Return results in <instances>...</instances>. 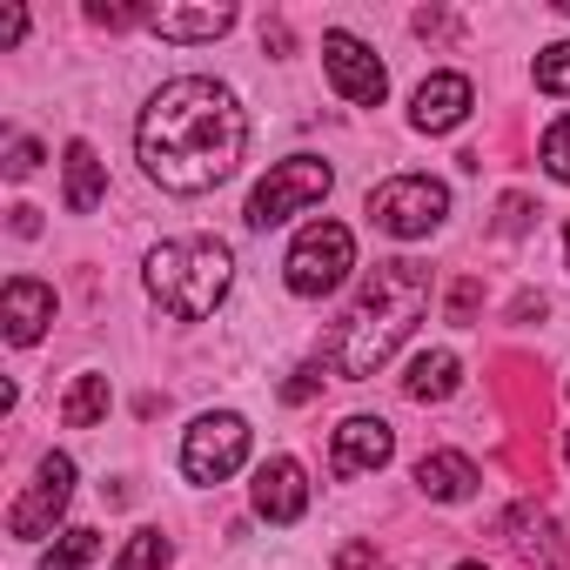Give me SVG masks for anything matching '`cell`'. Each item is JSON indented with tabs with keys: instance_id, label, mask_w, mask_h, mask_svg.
I'll return each instance as SVG.
<instances>
[{
	"instance_id": "1",
	"label": "cell",
	"mask_w": 570,
	"mask_h": 570,
	"mask_svg": "<svg viewBox=\"0 0 570 570\" xmlns=\"http://www.w3.org/2000/svg\"><path fill=\"white\" fill-rule=\"evenodd\" d=\"M242 148H248V115L208 75L161 81L148 95L141 121H135V155L148 168V181L168 188V195H208V188H222L242 168Z\"/></svg>"
},
{
	"instance_id": "2",
	"label": "cell",
	"mask_w": 570,
	"mask_h": 570,
	"mask_svg": "<svg viewBox=\"0 0 570 570\" xmlns=\"http://www.w3.org/2000/svg\"><path fill=\"white\" fill-rule=\"evenodd\" d=\"M423 316H430V268H416L403 255L396 262H376L370 282H363V296L350 303V316L330 336V370L343 383H370L410 343V330Z\"/></svg>"
},
{
	"instance_id": "3",
	"label": "cell",
	"mask_w": 570,
	"mask_h": 570,
	"mask_svg": "<svg viewBox=\"0 0 570 570\" xmlns=\"http://www.w3.org/2000/svg\"><path fill=\"white\" fill-rule=\"evenodd\" d=\"M141 282H148V296L161 303V316H175V323H202V316H215L222 296H228L235 255H228V242H215V235H181V242L148 248Z\"/></svg>"
},
{
	"instance_id": "4",
	"label": "cell",
	"mask_w": 570,
	"mask_h": 570,
	"mask_svg": "<svg viewBox=\"0 0 570 570\" xmlns=\"http://www.w3.org/2000/svg\"><path fill=\"white\" fill-rule=\"evenodd\" d=\"M330 188H336V168H330L323 155H289V161H275V168L255 181V195H248L242 222H248V228H282L289 215L316 208Z\"/></svg>"
},
{
	"instance_id": "5",
	"label": "cell",
	"mask_w": 570,
	"mask_h": 570,
	"mask_svg": "<svg viewBox=\"0 0 570 570\" xmlns=\"http://www.w3.org/2000/svg\"><path fill=\"white\" fill-rule=\"evenodd\" d=\"M356 268V235L343 228V222H309L296 242H289V255H282V282H289L296 296H330V289H343V275Z\"/></svg>"
},
{
	"instance_id": "6",
	"label": "cell",
	"mask_w": 570,
	"mask_h": 570,
	"mask_svg": "<svg viewBox=\"0 0 570 570\" xmlns=\"http://www.w3.org/2000/svg\"><path fill=\"white\" fill-rule=\"evenodd\" d=\"M450 215V188L436 175H390L383 188H370V222L396 242H423L436 235Z\"/></svg>"
},
{
	"instance_id": "7",
	"label": "cell",
	"mask_w": 570,
	"mask_h": 570,
	"mask_svg": "<svg viewBox=\"0 0 570 570\" xmlns=\"http://www.w3.org/2000/svg\"><path fill=\"white\" fill-rule=\"evenodd\" d=\"M248 463V423L235 410H208L181 436V476L188 483H228Z\"/></svg>"
},
{
	"instance_id": "8",
	"label": "cell",
	"mask_w": 570,
	"mask_h": 570,
	"mask_svg": "<svg viewBox=\"0 0 570 570\" xmlns=\"http://www.w3.org/2000/svg\"><path fill=\"white\" fill-rule=\"evenodd\" d=\"M68 497H75V456L48 450V456H41V470H35V483L14 497V510H8V530H14L21 543H41V537H55V523H61Z\"/></svg>"
},
{
	"instance_id": "9",
	"label": "cell",
	"mask_w": 570,
	"mask_h": 570,
	"mask_svg": "<svg viewBox=\"0 0 570 570\" xmlns=\"http://www.w3.org/2000/svg\"><path fill=\"white\" fill-rule=\"evenodd\" d=\"M323 68H330V81H336L343 101H356V108H383V95H390V68L376 61V48H363L356 35L330 28V35H323Z\"/></svg>"
},
{
	"instance_id": "10",
	"label": "cell",
	"mask_w": 570,
	"mask_h": 570,
	"mask_svg": "<svg viewBox=\"0 0 570 570\" xmlns=\"http://www.w3.org/2000/svg\"><path fill=\"white\" fill-rule=\"evenodd\" d=\"M248 503H255L262 523H303V510H309V470H303L296 456H268V463H255Z\"/></svg>"
},
{
	"instance_id": "11",
	"label": "cell",
	"mask_w": 570,
	"mask_h": 570,
	"mask_svg": "<svg viewBox=\"0 0 570 570\" xmlns=\"http://www.w3.org/2000/svg\"><path fill=\"white\" fill-rule=\"evenodd\" d=\"M470 108H476L470 75H430V81L410 95V128H416V135H450V128L470 121Z\"/></svg>"
},
{
	"instance_id": "12",
	"label": "cell",
	"mask_w": 570,
	"mask_h": 570,
	"mask_svg": "<svg viewBox=\"0 0 570 570\" xmlns=\"http://www.w3.org/2000/svg\"><path fill=\"white\" fill-rule=\"evenodd\" d=\"M0 323H8V343L14 350L41 343L48 323H55V289H48V282H35V275H14L8 289H0Z\"/></svg>"
},
{
	"instance_id": "13",
	"label": "cell",
	"mask_w": 570,
	"mask_h": 570,
	"mask_svg": "<svg viewBox=\"0 0 570 570\" xmlns=\"http://www.w3.org/2000/svg\"><path fill=\"white\" fill-rule=\"evenodd\" d=\"M396 456V430L383 416H350L336 430V476H370Z\"/></svg>"
},
{
	"instance_id": "14",
	"label": "cell",
	"mask_w": 570,
	"mask_h": 570,
	"mask_svg": "<svg viewBox=\"0 0 570 570\" xmlns=\"http://www.w3.org/2000/svg\"><path fill=\"white\" fill-rule=\"evenodd\" d=\"M476 463L463 456V450H423L416 456V490L430 497V503H463V497H476Z\"/></svg>"
},
{
	"instance_id": "15",
	"label": "cell",
	"mask_w": 570,
	"mask_h": 570,
	"mask_svg": "<svg viewBox=\"0 0 570 570\" xmlns=\"http://www.w3.org/2000/svg\"><path fill=\"white\" fill-rule=\"evenodd\" d=\"M503 537H510V550H517L530 570H563V550H557V523H550L537 503H517V510L503 517Z\"/></svg>"
},
{
	"instance_id": "16",
	"label": "cell",
	"mask_w": 570,
	"mask_h": 570,
	"mask_svg": "<svg viewBox=\"0 0 570 570\" xmlns=\"http://www.w3.org/2000/svg\"><path fill=\"white\" fill-rule=\"evenodd\" d=\"M61 168H68V188H61L68 215H95V208H101V195H108V161H101L88 141H68Z\"/></svg>"
},
{
	"instance_id": "17",
	"label": "cell",
	"mask_w": 570,
	"mask_h": 570,
	"mask_svg": "<svg viewBox=\"0 0 570 570\" xmlns=\"http://www.w3.org/2000/svg\"><path fill=\"white\" fill-rule=\"evenodd\" d=\"M148 28L161 41H222L235 28V8H215V0H208V8H155Z\"/></svg>"
},
{
	"instance_id": "18",
	"label": "cell",
	"mask_w": 570,
	"mask_h": 570,
	"mask_svg": "<svg viewBox=\"0 0 570 570\" xmlns=\"http://www.w3.org/2000/svg\"><path fill=\"white\" fill-rule=\"evenodd\" d=\"M456 383H463V363L450 350H423L403 376V396L410 403H443V396H456Z\"/></svg>"
},
{
	"instance_id": "19",
	"label": "cell",
	"mask_w": 570,
	"mask_h": 570,
	"mask_svg": "<svg viewBox=\"0 0 570 570\" xmlns=\"http://www.w3.org/2000/svg\"><path fill=\"white\" fill-rule=\"evenodd\" d=\"M108 410H115V390H108V376H75V390H68V403H61V423L68 430H95V423H108Z\"/></svg>"
},
{
	"instance_id": "20",
	"label": "cell",
	"mask_w": 570,
	"mask_h": 570,
	"mask_svg": "<svg viewBox=\"0 0 570 570\" xmlns=\"http://www.w3.org/2000/svg\"><path fill=\"white\" fill-rule=\"evenodd\" d=\"M95 557H101V530L75 523V530H61V537L41 550V570H88Z\"/></svg>"
},
{
	"instance_id": "21",
	"label": "cell",
	"mask_w": 570,
	"mask_h": 570,
	"mask_svg": "<svg viewBox=\"0 0 570 570\" xmlns=\"http://www.w3.org/2000/svg\"><path fill=\"white\" fill-rule=\"evenodd\" d=\"M168 557H175V543H168L161 530H135V537L121 543L115 570H168Z\"/></svg>"
},
{
	"instance_id": "22",
	"label": "cell",
	"mask_w": 570,
	"mask_h": 570,
	"mask_svg": "<svg viewBox=\"0 0 570 570\" xmlns=\"http://www.w3.org/2000/svg\"><path fill=\"white\" fill-rule=\"evenodd\" d=\"M537 88H543V95H557V101L570 95V41H557V48H543V55H537Z\"/></svg>"
},
{
	"instance_id": "23",
	"label": "cell",
	"mask_w": 570,
	"mask_h": 570,
	"mask_svg": "<svg viewBox=\"0 0 570 570\" xmlns=\"http://www.w3.org/2000/svg\"><path fill=\"white\" fill-rule=\"evenodd\" d=\"M543 168H550L557 181H570V115H557V121L543 128Z\"/></svg>"
},
{
	"instance_id": "24",
	"label": "cell",
	"mask_w": 570,
	"mask_h": 570,
	"mask_svg": "<svg viewBox=\"0 0 570 570\" xmlns=\"http://www.w3.org/2000/svg\"><path fill=\"white\" fill-rule=\"evenodd\" d=\"M35 168H41V141H35V135H14V141H8V175L21 181V175H35Z\"/></svg>"
},
{
	"instance_id": "25",
	"label": "cell",
	"mask_w": 570,
	"mask_h": 570,
	"mask_svg": "<svg viewBox=\"0 0 570 570\" xmlns=\"http://www.w3.org/2000/svg\"><path fill=\"white\" fill-rule=\"evenodd\" d=\"M336 570H390V557H376V543H343Z\"/></svg>"
},
{
	"instance_id": "26",
	"label": "cell",
	"mask_w": 570,
	"mask_h": 570,
	"mask_svg": "<svg viewBox=\"0 0 570 570\" xmlns=\"http://www.w3.org/2000/svg\"><path fill=\"white\" fill-rule=\"evenodd\" d=\"M316 383H323V370H316V363H303L289 383H282V396H289V403H309V396H316Z\"/></svg>"
},
{
	"instance_id": "27",
	"label": "cell",
	"mask_w": 570,
	"mask_h": 570,
	"mask_svg": "<svg viewBox=\"0 0 570 570\" xmlns=\"http://www.w3.org/2000/svg\"><path fill=\"white\" fill-rule=\"evenodd\" d=\"M21 35H28V14L21 8H0V48H14Z\"/></svg>"
},
{
	"instance_id": "28",
	"label": "cell",
	"mask_w": 570,
	"mask_h": 570,
	"mask_svg": "<svg viewBox=\"0 0 570 570\" xmlns=\"http://www.w3.org/2000/svg\"><path fill=\"white\" fill-rule=\"evenodd\" d=\"M497 228H503V235L530 228V202H523V195H510V202H503V222H497Z\"/></svg>"
},
{
	"instance_id": "29",
	"label": "cell",
	"mask_w": 570,
	"mask_h": 570,
	"mask_svg": "<svg viewBox=\"0 0 570 570\" xmlns=\"http://www.w3.org/2000/svg\"><path fill=\"white\" fill-rule=\"evenodd\" d=\"M470 309H476V282H463V289L450 296V316H456V323H470Z\"/></svg>"
},
{
	"instance_id": "30",
	"label": "cell",
	"mask_w": 570,
	"mask_h": 570,
	"mask_svg": "<svg viewBox=\"0 0 570 570\" xmlns=\"http://www.w3.org/2000/svg\"><path fill=\"white\" fill-rule=\"evenodd\" d=\"M14 235H41V208H14Z\"/></svg>"
},
{
	"instance_id": "31",
	"label": "cell",
	"mask_w": 570,
	"mask_h": 570,
	"mask_svg": "<svg viewBox=\"0 0 570 570\" xmlns=\"http://www.w3.org/2000/svg\"><path fill=\"white\" fill-rule=\"evenodd\" d=\"M563 255H570V222H563Z\"/></svg>"
},
{
	"instance_id": "32",
	"label": "cell",
	"mask_w": 570,
	"mask_h": 570,
	"mask_svg": "<svg viewBox=\"0 0 570 570\" xmlns=\"http://www.w3.org/2000/svg\"><path fill=\"white\" fill-rule=\"evenodd\" d=\"M563 463H570V436H563Z\"/></svg>"
},
{
	"instance_id": "33",
	"label": "cell",
	"mask_w": 570,
	"mask_h": 570,
	"mask_svg": "<svg viewBox=\"0 0 570 570\" xmlns=\"http://www.w3.org/2000/svg\"><path fill=\"white\" fill-rule=\"evenodd\" d=\"M456 570H483V563H456Z\"/></svg>"
}]
</instances>
